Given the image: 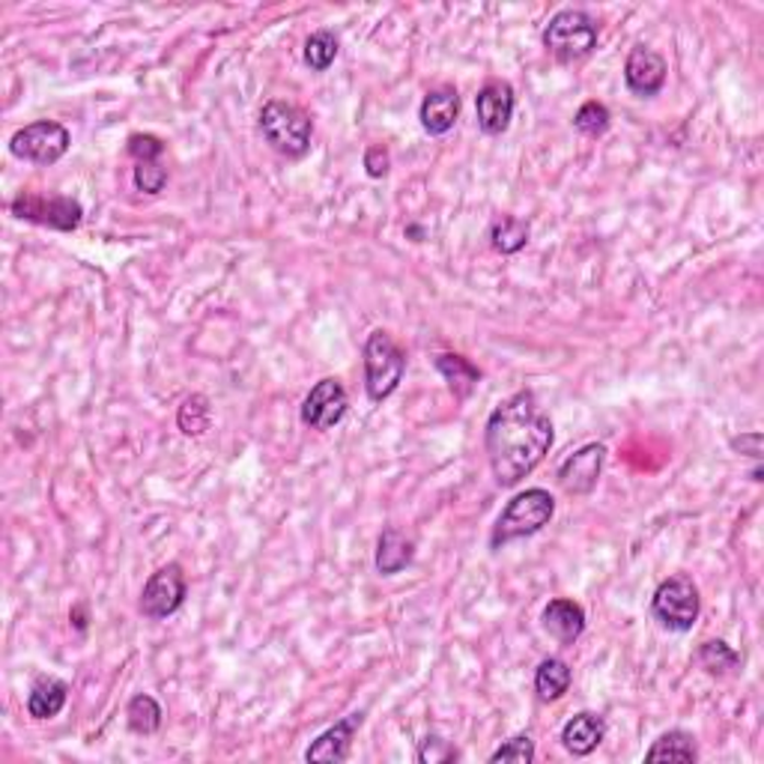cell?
Wrapping results in <instances>:
<instances>
[{
  "label": "cell",
  "instance_id": "cell-1",
  "mask_svg": "<svg viewBox=\"0 0 764 764\" xmlns=\"http://www.w3.org/2000/svg\"><path fill=\"white\" fill-rule=\"evenodd\" d=\"M556 431L532 391L505 398L487 419L484 448L499 487H517L552 448Z\"/></svg>",
  "mask_w": 764,
  "mask_h": 764
},
{
  "label": "cell",
  "instance_id": "cell-2",
  "mask_svg": "<svg viewBox=\"0 0 764 764\" xmlns=\"http://www.w3.org/2000/svg\"><path fill=\"white\" fill-rule=\"evenodd\" d=\"M556 514V499L544 487H528L526 493L514 495L505 505V511L495 520L490 532V547L502 549L520 538H532L540 528L549 526V520Z\"/></svg>",
  "mask_w": 764,
  "mask_h": 764
},
{
  "label": "cell",
  "instance_id": "cell-3",
  "mask_svg": "<svg viewBox=\"0 0 764 764\" xmlns=\"http://www.w3.org/2000/svg\"><path fill=\"white\" fill-rule=\"evenodd\" d=\"M260 132L278 156L301 159L311 150L313 119L308 117V111H301L287 99H272L260 111Z\"/></svg>",
  "mask_w": 764,
  "mask_h": 764
},
{
  "label": "cell",
  "instance_id": "cell-4",
  "mask_svg": "<svg viewBox=\"0 0 764 764\" xmlns=\"http://www.w3.org/2000/svg\"><path fill=\"white\" fill-rule=\"evenodd\" d=\"M601 27L585 10H561L544 27V48L559 64H580L597 48Z\"/></svg>",
  "mask_w": 764,
  "mask_h": 764
},
{
  "label": "cell",
  "instance_id": "cell-5",
  "mask_svg": "<svg viewBox=\"0 0 764 764\" xmlns=\"http://www.w3.org/2000/svg\"><path fill=\"white\" fill-rule=\"evenodd\" d=\"M407 374V353L383 329H374L365 341V391L374 403L391 398Z\"/></svg>",
  "mask_w": 764,
  "mask_h": 764
},
{
  "label": "cell",
  "instance_id": "cell-6",
  "mask_svg": "<svg viewBox=\"0 0 764 764\" xmlns=\"http://www.w3.org/2000/svg\"><path fill=\"white\" fill-rule=\"evenodd\" d=\"M702 613V597L696 582L684 577V573H675L669 577L654 589V597H651V615H654L660 627H666L672 634H687L693 630V625L699 622Z\"/></svg>",
  "mask_w": 764,
  "mask_h": 764
},
{
  "label": "cell",
  "instance_id": "cell-7",
  "mask_svg": "<svg viewBox=\"0 0 764 764\" xmlns=\"http://www.w3.org/2000/svg\"><path fill=\"white\" fill-rule=\"evenodd\" d=\"M69 129L57 119H36V123H27L24 129H19L10 138V152L22 162L39 164V168H48V164H57L69 152Z\"/></svg>",
  "mask_w": 764,
  "mask_h": 764
},
{
  "label": "cell",
  "instance_id": "cell-8",
  "mask_svg": "<svg viewBox=\"0 0 764 764\" xmlns=\"http://www.w3.org/2000/svg\"><path fill=\"white\" fill-rule=\"evenodd\" d=\"M10 213L22 221H31V225L52 227V230H60V233H72L84 221V206L78 204L76 197H66V194H33L22 192L19 197H12Z\"/></svg>",
  "mask_w": 764,
  "mask_h": 764
},
{
  "label": "cell",
  "instance_id": "cell-9",
  "mask_svg": "<svg viewBox=\"0 0 764 764\" xmlns=\"http://www.w3.org/2000/svg\"><path fill=\"white\" fill-rule=\"evenodd\" d=\"M185 594H189V582H185L183 568L176 561L162 565L159 571L150 573V580L144 582L138 613L144 618H150V622H164V618H171L183 606Z\"/></svg>",
  "mask_w": 764,
  "mask_h": 764
},
{
  "label": "cell",
  "instance_id": "cell-10",
  "mask_svg": "<svg viewBox=\"0 0 764 764\" xmlns=\"http://www.w3.org/2000/svg\"><path fill=\"white\" fill-rule=\"evenodd\" d=\"M350 410V395L341 379L326 377L308 391V398L301 400V421L311 431H332L334 424H341Z\"/></svg>",
  "mask_w": 764,
  "mask_h": 764
},
{
  "label": "cell",
  "instance_id": "cell-11",
  "mask_svg": "<svg viewBox=\"0 0 764 764\" xmlns=\"http://www.w3.org/2000/svg\"><path fill=\"white\" fill-rule=\"evenodd\" d=\"M606 464V445L603 442H589L580 452L565 457V464L556 472V481L568 495H589L597 487Z\"/></svg>",
  "mask_w": 764,
  "mask_h": 764
},
{
  "label": "cell",
  "instance_id": "cell-12",
  "mask_svg": "<svg viewBox=\"0 0 764 764\" xmlns=\"http://www.w3.org/2000/svg\"><path fill=\"white\" fill-rule=\"evenodd\" d=\"M666 60L648 45H634L625 60V84L639 99H654L666 87Z\"/></svg>",
  "mask_w": 764,
  "mask_h": 764
},
{
  "label": "cell",
  "instance_id": "cell-13",
  "mask_svg": "<svg viewBox=\"0 0 764 764\" xmlns=\"http://www.w3.org/2000/svg\"><path fill=\"white\" fill-rule=\"evenodd\" d=\"M514 105H517V96H514V87L508 81H487L478 96H475V114H478V126L484 135H505L508 126H511V117H514Z\"/></svg>",
  "mask_w": 764,
  "mask_h": 764
},
{
  "label": "cell",
  "instance_id": "cell-14",
  "mask_svg": "<svg viewBox=\"0 0 764 764\" xmlns=\"http://www.w3.org/2000/svg\"><path fill=\"white\" fill-rule=\"evenodd\" d=\"M365 722V710H353L346 714L344 720H338L334 726H329L323 734H317L311 741V746L305 750V762H323V764H338L350 759V746H353L355 734Z\"/></svg>",
  "mask_w": 764,
  "mask_h": 764
},
{
  "label": "cell",
  "instance_id": "cell-15",
  "mask_svg": "<svg viewBox=\"0 0 764 764\" xmlns=\"http://www.w3.org/2000/svg\"><path fill=\"white\" fill-rule=\"evenodd\" d=\"M457 117H460V93H457L452 84L436 87V90H431L427 96L421 99V129L427 132V135H433V138L448 135V132L454 129Z\"/></svg>",
  "mask_w": 764,
  "mask_h": 764
},
{
  "label": "cell",
  "instance_id": "cell-16",
  "mask_svg": "<svg viewBox=\"0 0 764 764\" xmlns=\"http://www.w3.org/2000/svg\"><path fill=\"white\" fill-rule=\"evenodd\" d=\"M606 738V720L594 710H580L571 720L561 726V746L577 759L592 755Z\"/></svg>",
  "mask_w": 764,
  "mask_h": 764
},
{
  "label": "cell",
  "instance_id": "cell-17",
  "mask_svg": "<svg viewBox=\"0 0 764 764\" xmlns=\"http://www.w3.org/2000/svg\"><path fill=\"white\" fill-rule=\"evenodd\" d=\"M544 630H547L559 646H573L585 634V609L571 597H556L544 609Z\"/></svg>",
  "mask_w": 764,
  "mask_h": 764
},
{
  "label": "cell",
  "instance_id": "cell-18",
  "mask_svg": "<svg viewBox=\"0 0 764 764\" xmlns=\"http://www.w3.org/2000/svg\"><path fill=\"white\" fill-rule=\"evenodd\" d=\"M415 559V540L400 532L398 526H386L377 540V571L379 577H395L403 568H410Z\"/></svg>",
  "mask_w": 764,
  "mask_h": 764
},
{
  "label": "cell",
  "instance_id": "cell-19",
  "mask_svg": "<svg viewBox=\"0 0 764 764\" xmlns=\"http://www.w3.org/2000/svg\"><path fill=\"white\" fill-rule=\"evenodd\" d=\"M433 365H436V370L445 377V383H448V388H452V395L457 400L469 398L475 388H478V383H481V377H484L481 367L472 365V362L460 353H440L433 358Z\"/></svg>",
  "mask_w": 764,
  "mask_h": 764
},
{
  "label": "cell",
  "instance_id": "cell-20",
  "mask_svg": "<svg viewBox=\"0 0 764 764\" xmlns=\"http://www.w3.org/2000/svg\"><path fill=\"white\" fill-rule=\"evenodd\" d=\"M66 699H69V684L55 675H43L33 681L27 693V714L33 720H52L66 708Z\"/></svg>",
  "mask_w": 764,
  "mask_h": 764
},
{
  "label": "cell",
  "instance_id": "cell-21",
  "mask_svg": "<svg viewBox=\"0 0 764 764\" xmlns=\"http://www.w3.org/2000/svg\"><path fill=\"white\" fill-rule=\"evenodd\" d=\"M573 672L571 666L561 660V657H547L540 660L538 669H535V693H538L540 702H559L568 689H571Z\"/></svg>",
  "mask_w": 764,
  "mask_h": 764
},
{
  "label": "cell",
  "instance_id": "cell-22",
  "mask_svg": "<svg viewBox=\"0 0 764 764\" xmlns=\"http://www.w3.org/2000/svg\"><path fill=\"white\" fill-rule=\"evenodd\" d=\"M646 762H684V764L699 762V746H696V738H693L689 732H681V729H672V732L660 734V738L648 746Z\"/></svg>",
  "mask_w": 764,
  "mask_h": 764
},
{
  "label": "cell",
  "instance_id": "cell-23",
  "mask_svg": "<svg viewBox=\"0 0 764 764\" xmlns=\"http://www.w3.org/2000/svg\"><path fill=\"white\" fill-rule=\"evenodd\" d=\"M528 237H532V227H528V221H523V218L517 216H499L493 225H490V246H493L499 254H505V258L523 251V248L528 246Z\"/></svg>",
  "mask_w": 764,
  "mask_h": 764
},
{
  "label": "cell",
  "instance_id": "cell-24",
  "mask_svg": "<svg viewBox=\"0 0 764 764\" xmlns=\"http://www.w3.org/2000/svg\"><path fill=\"white\" fill-rule=\"evenodd\" d=\"M696 663L708 675H714V679H722V675H729V672L741 666V654L729 642H722V639H705L696 648Z\"/></svg>",
  "mask_w": 764,
  "mask_h": 764
},
{
  "label": "cell",
  "instance_id": "cell-25",
  "mask_svg": "<svg viewBox=\"0 0 764 764\" xmlns=\"http://www.w3.org/2000/svg\"><path fill=\"white\" fill-rule=\"evenodd\" d=\"M126 726L135 734H156L162 729V708L159 702L152 699L150 693H138L132 696L126 705Z\"/></svg>",
  "mask_w": 764,
  "mask_h": 764
},
{
  "label": "cell",
  "instance_id": "cell-26",
  "mask_svg": "<svg viewBox=\"0 0 764 764\" xmlns=\"http://www.w3.org/2000/svg\"><path fill=\"white\" fill-rule=\"evenodd\" d=\"M176 424L185 436H204L213 424V407L206 395H189L176 410Z\"/></svg>",
  "mask_w": 764,
  "mask_h": 764
},
{
  "label": "cell",
  "instance_id": "cell-27",
  "mask_svg": "<svg viewBox=\"0 0 764 764\" xmlns=\"http://www.w3.org/2000/svg\"><path fill=\"white\" fill-rule=\"evenodd\" d=\"M338 52L341 45L332 31H317L305 39V64L311 66V72H326L334 64Z\"/></svg>",
  "mask_w": 764,
  "mask_h": 764
},
{
  "label": "cell",
  "instance_id": "cell-28",
  "mask_svg": "<svg viewBox=\"0 0 764 764\" xmlns=\"http://www.w3.org/2000/svg\"><path fill=\"white\" fill-rule=\"evenodd\" d=\"M609 123H613V114H609V109L603 105V102H585V105H580V111L573 114V126H577V132H582L585 138H601L603 132L609 129Z\"/></svg>",
  "mask_w": 764,
  "mask_h": 764
},
{
  "label": "cell",
  "instance_id": "cell-29",
  "mask_svg": "<svg viewBox=\"0 0 764 764\" xmlns=\"http://www.w3.org/2000/svg\"><path fill=\"white\" fill-rule=\"evenodd\" d=\"M490 762L499 764V762H514V764H532L535 762V741L528 738V734H514V738H508L499 750H495L493 755H490Z\"/></svg>",
  "mask_w": 764,
  "mask_h": 764
},
{
  "label": "cell",
  "instance_id": "cell-30",
  "mask_svg": "<svg viewBox=\"0 0 764 764\" xmlns=\"http://www.w3.org/2000/svg\"><path fill=\"white\" fill-rule=\"evenodd\" d=\"M126 152H129L135 164L138 162H159L164 156V140L159 135H147V132H138V135H129L126 140Z\"/></svg>",
  "mask_w": 764,
  "mask_h": 764
},
{
  "label": "cell",
  "instance_id": "cell-31",
  "mask_svg": "<svg viewBox=\"0 0 764 764\" xmlns=\"http://www.w3.org/2000/svg\"><path fill=\"white\" fill-rule=\"evenodd\" d=\"M460 753L452 741H445L442 734H427L419 746V762L421 764H448L457 762Z\"/></svg>",
  "mask_w": 764,
  "mask_h": 764
},
{
  "label": "cell",
  "instance_id": "cell-32",
  "mask_svg": "<svg viewBox=\"0 0 764 764\" xmlns=\"http://www.w3.org/2000/svg\"><path fill=\"white\" fill-rule=\"evenodd\" d=\"M168 185V168L162 162L135 164V189L144 194H159Z\"/></svg>",
  "mask_w": 764,
  "mask_h": 764
},
{
  "label": "cell",
  "instance_id": "cell-33",
  "mask_svg": "<svg viewBox=\"0 0 764 764\" xmlns=\"http://www.w3.org/2000/svg\"><path fill=\"white\" fill-rule=\"evenodd\" d=\"M388 168H391V156L383 144H374L365 150V173L370 180H383L388 176Z\"/></svg>",
  "mask_w": 764,
  "mask_h": 764
},
{
  "label": "cell",
  "instance_id": "cell-34",
  "mask_svg": "<svg viewBox=\"0 0 764 764\" xmlns=\"http://www.w3.org/2000/svg\"><path fill=\"white\" fill-rule=\"evenodd\" d=\"M734 448L741 454H746V457H753V460H762V433H741V440L732 442Z\"/></svg>",
  "mask_w": 764,
  "mask_h": 764
},
{
  "label": "cell",
  "instance_id": "cell-35",
  "mask_svg": "<svg viewBox=\"0 0 764 764\" xmlns=\"http://www.w3.org/2000/svg\"><path fill=\"white\" fill-rule=\"evenodd\" d=\"M69 622L76 625V630H81V634H84L87 622H90V618H87V606H84V603H78L76 609L69 613Z\"/></svg>",
  "mask_w": 764,
  "mask_h": 764
},
{
  "label": "cell",
  "instance_id": "cell-36",
  "mask_svg": "<svg viewBox=\"0 0 764 764\" xmlns=\"http://www.w3.org/2000/svg\"><path fill=\"white\" fill-rule=\"evenodd\" d=\"M403 233H407V239H412V242H424V239H427V230H424L421 225H415V221H412V225H407V230H403Z\"/></svg>",
  "mask_w": 764,
  "mask_h": 764
}]
</instances>
